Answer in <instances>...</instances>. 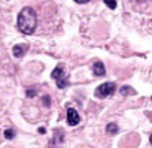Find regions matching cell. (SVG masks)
<instances>
[{"instance_id": "obj_1", "label": "cell", "mask_w": 152, "mask_h": 148, "mask_svg": "<svg viewBox=\"0 0 152 148\" xmlns=\"http://www.w3.org/2000/svg\"><path fill=\"white\" fill-rule=\"evenodd\" d=\"M17 26H18V30L24 35H31L34 30H36V26H37V15L34 12L33 8L27 6V8H23L21 12L18 14V20H17Z\"/></svg>"}, {"instance_id": "obj_2", "label": "cell", "mask_w": 152, "mask_h": 148, "mask_svg": "<svg viewBox=\"0 0 152 148\" xmlns=\"http://www.w3.org/2000/svg\"><path fill=\"white\" fill-rule=\"evenodd\" d=\"M51 77L57 81L58 88H66V87L69 85V75L64 72V67H63L61 64H58V66L52 70Z\"/></svg>"}, {"instance_id": "obj_3", "label": "cell", "mask_w": 152, "mask_h": 148, "mask_svg": "<svg viewBox=\"0 0 152 148\" xmlns=\"http://www.w3.org/2000/svg\"><path fill=\"white\" fill-rule=\"evenodd\" d=\"M115 90H116V84L115 82H104V84H102V85L97 87L96 97H99V99L109 97V96H112L115 93Z\"/></svg>"}, {"instance_id": "obj_4", "label": "cell", "mask_w": 152, "mask_h": 148, "mask_svg": "<svg viewBox=\"0 0 152 148\" xmlns=\"http://www.w3.org/2000/svg\"><path fill=\"white\" fill-rule=\"evenodd\" d=\"M79 121H81V118H79L78 111L73 109V108H69L67 109V123H69V126H76Z\"/></svg>"}, {"instance_id": "obj_5", "label": "cell", "mask_w": 152, "mask_h": 148, "mask_svg": "<svg viewBox=\"0 0 152 148\" xmlns=\"http://www.w3.org/2000/svg\"><path fill=\"white\" fill-rule=\"evenodd\" d=\"M27 49H28V45H27V43H18V45H15V46L12 48V54H14L17 58H21V57L26 55Z\"/></svg>"}, {"instance_id": "obj_6", "label": "cell", "mask_w": 152, "mask_h": 148, "mask_svg": "<svg viewBox=\"0 0 152 148\" xmlns=\"http://www.w3.org/2000/svg\"><path fill=\"white\" fill-rule=\"evenodd\" d=\"M93 73H94L96 77H103V75H106L104 64H103L102 61H96V63L93 64Z\"/></svg>"}, {"instance_id": "obj_7", "label": "cell", "mask_w": 152, "mask_h": 148, "mask_svg": "<svg viewBox=\"0 0 152 148\" xmlns=\"http://www.w3.org/2000/svg\"><path fill=\"white\" fill-rule=\"evenodd\" d=\"M106 132H107V133H110V135H113V133H116V132H118V126H116L115 123H109V124L106 126Z\"/></svg>"}, {"instance_id": "obj_8", "label": "cell", "mask_w": 152, "mask_h": 148, "mask_svg": "<svg viewBox=\"0 0 152 148\" xmlns=\"http://www.w3.org/2000/svg\"><path fill=\"white\" fill-rule=\"evenodd\" d=\"M5 138L6 139H14L15 138V130L14 129H6L5 130Z\"/></svg>"}, {"instance_id": "obj_9", "label": "cell", "mask_w": 152, "mask_h": 148, "mask_svg": "<svg viewBox=\"0 0 152 148\" xmlns=\"http://www.w3.org/2000/svg\"><path fill=\"white\" fill-rule=\"evenodd\" d=\"M119 91H121V94H124V96H125V94H134V90L130 88V87H121Z\"/></svg>"}, {"instance_id": "obj_10", "label": "cell", "mask_w": 152, "mask_h": 148, "mask_svg": "<svg viewBox=\"0 0 152 148\" xmlns=\"http://www.w3.org/2000/svg\"><path fill=\"white\" fill-rule=\"evenodd\" d=\"M104 5L109 9H115L116 8V0H104Z\"/></svg>"}, {"instance_id": "obj_11", "label": "cell", "mask_w": 152, "mask_h": 148, "mask_svg": "<svg viewBox=\"0 0 152 148\" xmlns=\"http://www.w3.org/2000/svg\"><path fill=\"white\" fill-rule=\"evenodd\" d=\"M26 94H27V97H34V96H36V90H31V88H30V90H27Z\"/></svg>"}, {"instance_id": "obj_12", "label": "cell", "mask_w": 152, "mask_h": 148, "mask_svg": "<svg viewBox=\"0 0 152 148\" xmlns=\"http://www.w3.org/2000/svg\"><path fill=\"white\" fill-rule=\"evenodd\" d=\"M43 103H45L46 106H49V103H51V100H49V96H45V97H43Z\"/></svg>"}, {"instance_id": "obj_13", "label": "cell", "mask_w": 152, "mask_h": 148, "mask_svg": "<svg viewBox=\"0 0 152 148\" xmlns=\"http://www.w3.org/2000/svg\"><path fill=\"white\" fill-rule=\"evenodd\" d=\"M131 2H134V3H146V2H149V0H131Z\"/></svg>"}, {"instance_id": "obj_14", "label": "cell", "mask_w": 152, "mask_h": 148, "mask_svg": "<svg viewBox=\"0 0 152 148\" xmlns=\"http://www.w3.org/2000/svg\"><path fill=\"white\" fill-rule=\"evenodd\" d=\"M75 2H76V3H88L90 0H75Z\"/></svg>"}, {"instance_id": "obj_15", "label": "cell", "mask_w": 152, "mask_h": 148, "mask_svg": "<svg viewBox=\"0 0 152 148\" xmlns=\"http://www.w3.org/2000/svg\"><path fill=\"white\" fill-rule=\"evenodd\" d=\"M149 142H151V144H152V135H151V136H149Z\"/></svg>"}]
</instances>
